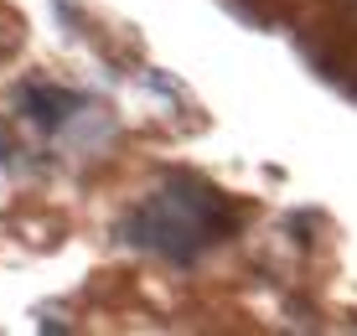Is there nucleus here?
I'll return each mask as SVG.
<instances>
[{
  "instance_id": "nucleus-2",
  "label": "nucleus",
  "mask_w": 357,
  "mask_h": 336,
  "mask_svg": "<svg viewBox=\"0 0 357 336\" xmlns=\"http://www.w3.org/2000/svg\"><path fill=\"white\" fill-rule=\"evenodd\" d=\"M21 104L36 114V124H57L68 109H78V98L63 89H47V83H31V89H21Z\"/></svg>"
},
{
  "instance_id": "nucleus-1",
  "label": "nucleus",
  "mask_w": 357,
  "mask_h": 336,
  "mask_svg": "<svg viewBox=\"0 0 357 336\" xmlns=\"http://www.w3.org/2000/svg\"><path fill=\"white\" fill-rule=\"evenodd\" d=\"M223 228H228V207L218 202V192H207L202 181H187V176L155 186L125 222L130 243L151 248L161 259H176V264H192L207 243H218Z\"/></svg>"
}]
</instances>
